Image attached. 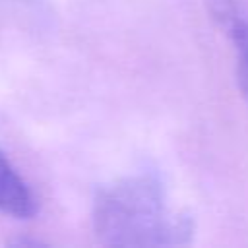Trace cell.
Segmentation results:
<instances>
[{
	"mask_svg": "<svg viewBox=\"0 0 248 248\" xmlns=\"http://www.w3.org/2000/svg\"><path fill=\"white\" fill-rule=\"evenodd\" d=\"M93 229L108 246L184 244L194 232L192 219L169 207L163 184L138 174L101 190L93 203Z\"/></svg>",
	"mask_w": 248,
	"mask_h": 248,
	"instance_id": "6da1fadb",
	"label": "cell"
},
{
	"mask_svg": "<svg viewBox=\"0 0 248 248\" xmlns=\"http://www.w3.org/2000/svg\"><path fill=\"white\" fill-rule=\"evenodd\" d=\"M0 211L17 219H29L35 215L37 205L35 198L25 184V180L17 174L6 155L0 151Z\"/></svg>",
	"mask_w": 248,
	"mask_h": 248,
	"instance_id": "3957f363",
	"label": "cell"
},
{
	"mask_svg": "<svg viewBox=\"0 0 248 248\" xmlns=\"http://www.w3.org/2000/svg\"><path fill=\"white\" fill-rule=\"evenodd\" d=\"M211 16L236 52V79L248 105V6L244 0H207Z\"/></svg>",
	"mask_w": 248,
	"mask_h": 248,
	"instance_id": "7a4b0ae2",
	"label": "cell"
}]
</instances>
